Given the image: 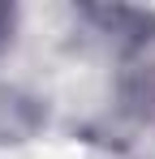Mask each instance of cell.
Listing matches in <instances>:
<instances>
[{
  "instance_id": "cell-1",
  "label": "cell",
  "mask_w": 155,
  "mask_h": 159,
  "mask_svg": "<svg viewBox=\"0 0 155 159\" xmlns=\"http://www.w3.org/2000/svg\"><path fill=\"white\" fill-rule=\"evenodd\" d=\"M9 34H13V9H9V4H0V48L9 43Z\"/></svg>"
}]
</instances>
